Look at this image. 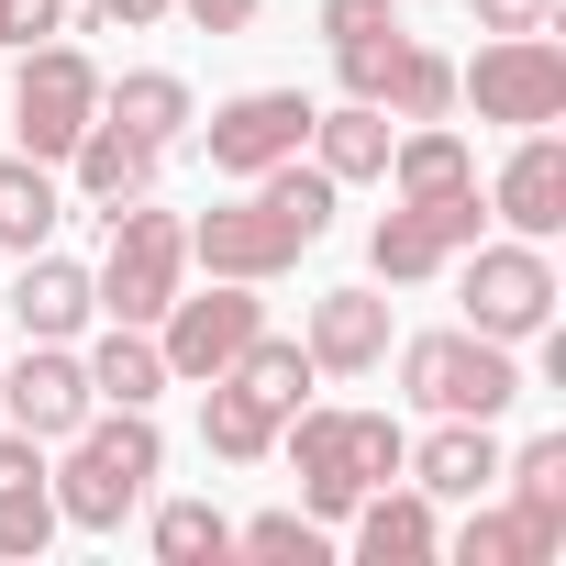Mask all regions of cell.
Masks as SVG:
<instances>
[{
	"mask_svg": "<svg viewBox=\"0 0 566 566\" xmlns=\"http://www.w3.org/2000/svg\"><path fill=\"white\" fill-rule=\"evenodd\" d=\"M334 178L323 167H301V156H277L266 178H244V200H211L200 222H189V266H211V277H290L323 233H334Z\"/></svg>",
	"mask_w": 566,
	"mask_h": 566,
	"instance_id": "obj_1",
	"label": "cell"
},
{
	"mask_svg": "<svg viewBox=\"0 0 566 566\" xmlns=\"http://www.w3.org/2000/svg\"><path fill=\"white\" fill-rule=\"evenodd\" d=\"M167 478V433H156V411H90L67 444H56V522H78V533H123V511H145V489Z\"/></svg>",
	"mask_w": 566,
	"mask_h": 566,
	"instance_id": "obj_2",
	"label": "cell"
},
{
	"mask_svg": "<svg viewBox=\"0 0 566 566\" xmlns=\"http://www.w3.org/2000/svg\"><path fill=\"white\" fill-rule=\"evenodd\" d=\"M277 455L301 467V511L312 522H345L378 478H400L411 433L389 411H290V422H277Z\"/></svg>",
	"mask_w": 566,
	"mask_h": 566,
	"instance_id": "obj_3",
	"label": "cell"
},
{
	"mask_svg": "<svg viewBox=\"0 0 566 566\" xmlns=\"http://www.w3.org/2000/svg\"><path fill=\"white\" fill-rule=\"evenodd\" d=\"M101 222H112V244L90 266V301H101V323H145L156 334V312L189 290V222L156 211V189L123 200V211H101Z\"/></svg>",
	"mask_w": 566,
	"mask_h": 566,
	"instance_id": "obj_4",
	"label": "cell"
},
{
	"mask_svg": "<svg viewBox=\"0 0 566 566\" xmlns=\"http://www.w3.org/2000/svg\"><path fill=\"white\" fill-rule=\"evenodd\" d=\"M400 389L433 422H500L522 400V356L489 345V334H467V323H444V334H411L400 345Z\"/></svg>",
	"mask_w": 566,
	"mask_h": 566,
	"instance_id": "obj_5",
	"label": "cell"
},
{
	"mask_svg": "<svg viewBox=\"0 0 566 566\" xmlns=\"http://www.w3.org/2000/svg\"><path fill=\"white\" fill-rule=\"evenodd\" d=\"M455 301H467V334H489V345H533L544 323H555V255L544 244H522V233H478L467 255H455Z\"/></svg>",
	"mask_w": 566,
	"mask_h": 566,
	"instance_id": "obj_6",
	"label": "cell"
},
{
	"mask_svg": "<svg viewBox=\"0 0 566 566\" xmlns=\"http://www.w3.org/2000/svg\"><path fill=\"white\" fill-rule=\"evenodd\" d=\"M90 123H101V56L67 45V34L23 45V67H12V134H23V156L34 167H67V145Z\"/></svg>",
	"mask_w": 566,
	"mask_h": 566,
	"instance_id": "obj_7",
	"label": "cell"
},
{
	"mask_svg": "<svg viewBox=\"0 0 566 566\" xmlns=\"http://www.w3.org/2000/svg\"><path fill=\"white\" fill-rule=\"evenodd\" d=\"M455 101H478V123H500V134L566 123V45H555V23L544 34H489L455 67Z\"/></svg>",
	"mask_w": 566,
	"mask_h": 566,
	"instance_id": "obj_8",
	"label": "cell"
},
{
	"mask_svg": "<svg viewBox=\"0 0 566 566\" xmlns=\"http://www.w3.org/2000/svg\"><path fill=\"white\" fill-rule=\"evenodd\" d=\"M489 233V189H444V200H400L367 222V266H378V290H422V277H444L467 244Z\"/></svg>",
	"mask_w": 566,
	"mask_h": 566,
	"instance_id": "obj_9",
	"label": "cell"
},
{
	"mask_svg": "<svg viewBox=\"0 0 566 566\" xmlns=\"http://www.w3.org/2000/svg\"><path fill=\"white\" fill-rule=\"evenodd\" d=\"M255 334H266V301H255V277H211V290H178V301L156 312V356H167V378H178V389L222 378V367H233Z\"/></svg>",
	"mask_w": 566,
	"mask_h": 566,
	"instance_id": "obj_10",
	"label": "cell"
},
{
	"mask_svg": "<svg viewBox=\"0 0 566 566\" xmlns=\"http://www.w3.org/2000/svg\"><path fill=\"white\" fill-rule=\"evenodd\" d=\"M312 112L323 101H301V90H233L211 123H200V156H211V178H266L277 156H301L312 145Z\"/></svg>",
	"mask_w": 566,
	"mask_h": 566,
	"instance_id": "obj_11",
	"label": "cell"
},
{
	"mask_svg": "<svg viewBox=\"0 0 566 566\" xmlns=\"http://www.w3.org/2000/svg\"><path fill=\"white\" fill-rule=\"evenodd\" d=\"M489 222H511L522 244H555V233H566V134H555V123L511 134V156H500V178H489Z\"/></svg>",
	"mask_w": 566,
	"mask_h": 566,
	"instance_id": "obj_12",
	"label": "cell"
},
{
	"mask_svg": "<svg viewBox=\"0 0 566 566\" xmlns=\"http://www.w3.org/2000/svg\"><path fill=\"white\" fill-rule=\"evenodd\" d=\"M90 411H101V400H90V367H78L67 345H23L12 367H0V422H23L34 444H67Z\"/></svg>",
	"mask_w": 566,
	"mask_h": 566,
	"instance_id": "obj_13",
	"label": "cell"
},
{
	"mask_svg": "<svg viewBox=\"0 0 566 566\" xmlns=\"http://www.w3.org/2000/svg\"><path fill=\"white\" fill-rule=\"evenodd\" d=\"M0 312L23 323V345H78V334L101 323V301H90V266H78V255H56V244H34V255L12 266Z\"/></svg>",
	"mask_w": 566,
	"mask_h": 566,
	"instance_id": "obj_14",
	"label": "cell"
},
{
	"mask_svg": "<svg viewBox=\"0 0 566 566\" xmlns=\"http://www.w3.org/2000/svg\"><path fill=\"white\" fill-rule=\"evenodd\" d=\"M301 345H312V367H323V378H378V367H389V345H400V323H389V301H378V290H323V301H312V323H301Z\"/></svg>",
	"mask_w": 566,
	"mask_h": 566,
	"instance_id": "obj_15",
	"label": "cell"
},
{
	"mask_svg": "<svg viewBox=\"0 0 566 566\" xmlns=\"http://www.w3.org/2000/svg\"><path fill=\"white\" fill-rule=\"evenodd\" d=\"M345 522H356V555L367 566H433L444 555V500H422L411 478H378Z\"/></svg>",
	"mask_w": 566,
	"mask_h": 566,
	"instance_id": "obj_16",
	"label": "cell"
},
{
	"mask_svg": "<svg viewBox=\"0 0 566 566\" xmlns=\"http://www.w3.org/2000/svg\"><path fill=\"white\" fill-rule=\"evenodd\" d=\"M400 478H411L422 500H489V489H500V422H433V433L400 455Z\"/></svg>",
	"mask_w": 566,
	"mask_h": 566,
	"instance_id": "obj_17",
	"label": "cell"
},
{
	"mask_svg": "<svg viewBox=\"0 0 566 566\" xmlns=\"http://www.w3.org/2000/svg\"><path fill=\"white\" fill-rule=\"evenodd\" d=\"M156 167H167V145H145V134H123V123H90V134L67 145V178H78V200H90V211L145 200V189H156Z\"/></svg>",
	"mask_w": 566,
	"mask_h": 566,
	"instance_id": "obj_18",
	"label": "cell"
},
{
	"mask_svg": "<svg viewBox=\"0 0 566 566\" xmlns=\"http://www.w3.org/2000/svg\"><path fill=\"white\" fill-rule=\"evenodd\" d=\"M101 123H123V134H145V145H189V123H200V101H189V78L178 67H123V78H101Z\"/></svg>",
	"mask_w": 566,
	"mask_h": 566,
	"instance_id": "obj_19",
	"label": "cell"
},
{
	"mask_svg": "<svg viewBox=\"0 0 566 566\" xmlns=\"http://www.w3.org/2000/svg\"><path fill=\"white\" fill-rule=\"evenodd\" d=\"M389 112L378 101H334V112H312V167L334 178V189H367V178H389Z\"/></svg>",
	"mask_w": 566,
	"mask_h": 566,
	"instance_id": "obj_20",
	"label": "cell"
},
{
	"mask_svg": "<svg viewBox=\"0 0 566 566\" xmlns=\"http://www.w3.org/2000/svg\"><path fill=\"white\" fill-rule=\"evenodd\" d=\"M78 367H90V400H112V411H156V389H178L145 323H112V334H101Z\"/></svg>",
	"mask_w": 566,
	"mask_h": 566,
	"instance_id": "obj_21",
	"label": "cell"
},
{
	"mask_svg": "<svg viewBox=\"0 0 566 566\" xmlns=\"http://www.w3.org/2000/svg\"><path fill=\"white\" fill-rule=\"evenodd\" d=\"M467 178H478V156H467L455 123H400V134H389V189H400V200H444V189H467Z\"/></svg>",
	"mask_w": 566,
	"mask_h": 566,
	"instance_id": "obj_22",
	"label": "cell"
},
{
	"mask_svg": "<svg viewBox=\"0 0 566 566\" xmlns=\"http://www.w3.org/2000/svg\"><path fill=\"white\" fill-rule=\"evenodd\" d=\"M200 444H211L222 467H266V455H277V411H266L255 389H233V378H200Z\"/></svg>",
	"mask_w": 566,
	"mask_h": 566,
	"instance_id": "obj_23",
	"label": "cell"
},
{
	"mask_svg": "<svg viewBox=\"0 0 566 566\" xmlns=\"http://www.w3.org/2000/svg\"><path fill=\"white\" fill-rule=\"evenodd\" d=\"M500 478H511V511L533 522V544L555 555L566 544V433H533L522 455H500Z\"/></svg>",
	"mask_w": 566,
	"mask_h": 566,
	"instance_id": "obj_24",
	"label": "cell"
},
{
	"mask_svg": "<svg viewBox=\"0 0 566 566\" xmlns=\"http://www.w3.org/2000/svg\"><path fill=\"white\" fill-rule=\"evenodd\" d=\"M56 222H67V189H56V167H34V156H0V255H34V244H56Z\"/></svg>",
	"mask_w": 566,
	"mask_h": 566,
	"instance_id": "obj_25",
	"label": "cell"
},
{
	"mask_svg": "<svg viewBox=\"0 0 566 566\" xmlns=\"http://www.w3.org/2000/svg\"><path fill=\"white\" fill-rule=\"evenodd\" d=\"M378 112H389V123H444V112H455V56L411 34V45L389 56V78H378Z\"/></svg>",
	"mask_w": 566,
	"mask_h": 566,
	"instance_id": "obj_26",
	"label": "cell"
},
{
	"mask_svg": "<svg viewBox=\"0 0 566 566\" xmlns=\"http://www.w3.org/2000/svg\"><path fill=\"white\" fill-rule=\"evenodd\" d=\"M222 378H233V389H255L277 422H290V411H301V389H312L323 367H312V345H301V334H255V345H244Z\"/></svg>",
	"mask_w": 566,
	"mask_h": 566,
	"instance_id": "obj_27",
	"label": "cell"
},
{
	"mask_svg": "<svg viewBox=\"0 0 566 566\" xmlns=\"http://www.w3.org/2000/svg\"><path fill=\"white\" fill-rule=\"evenodd\" d=\"M444 555H455V566H555V555L533 544V522H522V511H489V500H467V522L444 533Z\"/></svg>",
	"mask_w": 566,
	"mask_h": 566,
	"instance_id": "obj_28",
	"label": "cell"
},
{
	"mask_svg": "<svg viewBox=\"0 0 566 566\" xmlns=\"http://www.w3.org/2000/svg\"><path fill=\"white\" fill-rule=\"evenodd\" d=\"M233 555H266V566H323V555H334V522H312V511H255V522H233Z\"/></svg>",
	"mask_w": 566,
	"mask_h": 566,
	"instance_id": "obj_29",
	"label": "cell"
},
{
	"mask_svg": "<svg viewBox=\"0 0 566 566\" xmlns=\"http://www.w3.org/2000/svg\"><path fill=\"white\" fill-rule=\"evenodd\" d=\"M156 555H167V566H222V555H233V522H222L211 500H167V511H156Z\"/></svg>",
	"mask_w": 566,
	"mask_h": 566,
	"instance_id": "obj_30",
	"label": "cell"
},
{
	"mask_svg": "<svg viewBox=\"0 0 566 566\" xmlns=\"http://www.w3.org/2000/svg\"><path fill=\"white\" fill-rule=\"evenodd\" d=\"M56 544V489L23 478V489H0V555H45Z\"/></svg>",
	"mask_w": 566,
	"mask_h": 566,
	"instance_id": "obj_31",
	"label": "cell"
},
{
	"mask_svg": "<svg viewBox=\"0 0 566 566\" xmlns=\"http://www.w3.org/2000/svg\"><path fill=\"white\" fill-rule=\"evenodd\" d=\"M411 45V23L400 34H367V45H334V78H345V101H378V78H389V56Z\"/></svg>",
	"mask_w": 566,
	"mask_h": 566,
	"instance_id": "obj_32",
	"label": "cell"
},
{
	"mask_svg": "<svg viewBox=\"0 0 566 566\" xmlns=\"http://www.w3.org/2000/svg\"><path fill=\"white\" fill-rule=\"evenodd\" d=\"M367 34H400V0H323V45H367Z\"/></svg>",
	"mask_w": 566,
	"mask_h": 566,
	"instance_id": "obj_33",
	"label": "cell"
},
{
	"mask_svg": "<svg viewBox=\"0 0 566 566\" xmlns=\"http://www.w3.org/2000/svg\"><path fill=\"white\" fill-rule=\"evenodd\" d=\"M67 12L78 0H0V45H45V34H67Z\"/></svg>",
	"mask_w": 566,
	"mask_h": 566,
	"instance_id": "obj_34",
	"label": "cell"
},
{
	"mask_svg": "<svg viewBox=\"0 0 566 566\" xmlns=\"http://www.w3.org/2000/svg\"><path fill=\"white\" fill-rule=\"evenodd\" d=\"M467 12H478V34H544L555 0H467Z\"/></svg>",
	"mask_w": 566,
	"mask_h": 566,
	"instance_id": "obj_35",
	"label": "cell"
},
{
	"mask_svg": "<svg viewBox=\"0 0 566 566\" xmlns=\"http://www.w3.org/2000/svg\"><path fill=\"white\" fill-rule=\"evenodd\" d=\"M255 12L266 0H178V23H200V34H255Z\"/></svg>",
	"mask_w": 566,
	"mask_h": 566,
	"instance_id": "obj_36",
	"label": "cell"
},
{
	"mask_svg": "<svg viewBox=\"0 0 566 566\" xmlns=\"http://www.w3.org/2000/svg\"><path fill=\"white\" fill-rule=\"evenodd\" d=\"M178 0H90V23H123V34H145V23H167Z\"/></svg>",
	"mask_w": 566,
	"mask_h": 566,
	"instance_id": "obj_37",
	"label": "cell"
}]
</instances>
